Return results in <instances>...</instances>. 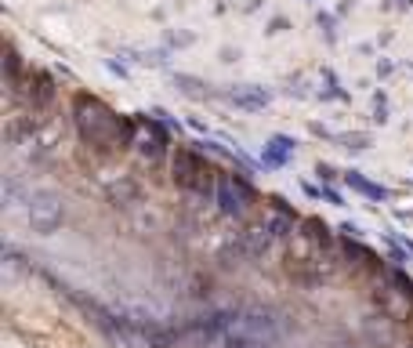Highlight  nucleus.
Masks as SVG:
<instances>
[{"label": "nucleus", "instance_id": "obj_1", "mask_svg": "<svg viewBox=\"0 0 413 348\" xmlns=\"http://www.w3.org/2000/svg\"><path fill=\"white\" fill-rule=\"evenodd\" d=\"M73 116H76V130L83 142H91L102 152H120L127 145H135V127L123 116H116L105 102L91 98V95H76L73 98Z\"/></svg>", "mask_w": 413, "mask_h": 348}, {"label": "nucleus", "instance_id": "obj_2", "mask_svg": "<svg viewBox=\"0 0 413 348\" xmlns=\"http://www.w3.org/2000/svg\"><path fill=\"white\" fill-rule=\"evenodd\" d=\"M174 182L192 192H210L214 189V170L207 167V160L192 149H178L174 152Z\"/></svg>", "mask_w": 413, "mask_h": 348}, {"label": "nucleus", "instance_id": "obj_3", "mask_svg": "<svg viewBox=\"0 0 413 348\" xmlns=\"http://www.w3.org/2000/svg\"><path fill=\"white\" fill-rule=\"evenodd\" d=\"M29 222H33V229H40V232H51V229L62 222V203H58V196H51V192L33 196V203H29Z\"/></svg>", "mask_w": 413, "mask_h": 348}, {"label": "nucleus", "instance_id": "obj_4", "mask_svg": "<svg viewBox=\"0 0 413 348\" xmlns=\"http://www.w3.org/2000/svg\"><path fill=\"white\" fill-rule=\"evenodd\" d=\"M217 203H222L225 214H243L250 203V189L236 178H222L217 182Z\"/></svg>", "mask_w": 413, "mask_h": 348}, {"label": "nucleus", "instance_id": "obj_5", "mask_svg": "<svg viewBox=\"0 0 413 348\" xmlns=\"http://www.w3.org/2000/svg\"><path fill=\"white\" fill-rule=\"evenodd\" d=\"M232 102L247 105V109H261V105L269 102V95H261V91H247V87H243V91H232Z\"/></svg>", "mask_w": 413, "mask_h": 348}, {"label": "nucleus", "instance_id": "obj_6", "mask_svg": "<svg viewBox=\"0 0 413 348\" xmlns=\"http://www.w3.org/2000/svg\"><path fill=\"white\" fill-rule=\"evenodd\" d=\"M348 182H352L359 192H366V196H377V200H381V196H384V189H377V185H370L366 178H359V174H348Z\"/></svg>", "mask_w": 413, "mask_h": 348}, {"label": "nucleus", "instance_id": "obj_7", "mask_svg": "<svg viewBox=\"0 0 413 348\" xmlns=\"http://www.w3.org/2000/svg\"><path fill=\"white\" fill-rule=\"evenodd\" d=\"M283 156H287V142L276 138V142H272V152H269V163H279Z\"/></svg>", "mask_w": 413, "mask_h": 348}, {"label": "nucleus", "instance_id": "obj_8", "mask_svg": "<svg viewBox=\"0 0 413 348\" xmlns=\"http://www.w3.org/2000/svg\"><path fill=\"white\" fill-rule=\"evenodd\" d=\"M222 348H250V344H247V341H239V337H236V341H225Z\"/></svg>", "mask_w": 413, "mask_h": 348}]
</instances>
